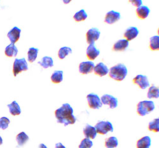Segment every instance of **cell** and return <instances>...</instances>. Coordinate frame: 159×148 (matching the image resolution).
<instances>
[{
  "label": "cell",
  "mask_w": 159,
  "mask_h": 148,
  "mask_svg": "<svg viewBox=\"0 0 159 148\" xmlns=\"http://www.w3.org/2000/svg\"><path fill=\"white\" fill-rule=\"evenodd\" d=\"M94 74L99 77H103L109 73V69L107 65H105L103 63L101 62L97 64V65L94 69Z\"/></svg>",
  "instance_id": "obj_14"
},
{
  "label": "cell",
  "mask_w": 159,
  "mask_h": 148,
  "mask_svg": "<svg viewBox=\"0 0 159 148\" xmlns=\"http://www.w3.org/2000/svg\"><path fill=\"white\" fill-rule=\"evenodd\" d=\"M55 116L57 122L59 124H62L64 126L74 124L76 119L73 115V110L68 103H64L61 107L56 110Z\"/></svg>",
  "instance_id": "obj_1"
},
{
  "label": "cell",
  "mask_w": 159,
  "mask_h": 148,
  "mask_svg": "<svg viewBox=\"0 0 159 148\" xmlns=\"http://www.w3.org/2000/svg\"><path fill=\"white\" fill-rule=\"evenodd\" d=\"M118 144V139L115 137H110L105 140V146L107 148H115Z\"/></svg>",
  "instance_id": "obj_28"
},
{
  "label": "cell",
  "mask_w": 159,
  "mask_h": 148,
  "mask_svg": "<svg viewBox=\"0 0 159 148\" xmlns=\"http://www.w3.org/2000/svg\"><path fill=\"white\" fill-rule=\"evenodd\" d=\"M63 80V72L61 70H56L51 75V80L53 83L59 84Z\"/></svg>",
  "instance_id": "obj_22"
},
{
  "label": "cell",
  "mask_w": 159,
  "mask_h": 148,
  "mask_svg": "<svg viewBox=\"0 0 159 148\" xmlns=\"http://www.w3.org/2000/svg\"><path fill=\"white\" fill-rule=\"evenodd\" d=\"M86 53L87 58L90 60H94L99 55L100 51L96 48L95 44H91L87 47Z\"/></svg>",
  "instance_id": "obj_13"
},
{
  "label": "cell",
  "mask_w": 159,
  "mask_h": 148,
  "mask_svg": "<svg viewBox=\"0 0 159 148\" xmlns=\"http://www.w3.org/2000/svg\"><path fill=\"white\" fill-rule=\"evenodd\" d=\"M147 96L149 99H152V98L157 99V98H158V97H159L158 87H157L155 86H152V87H150L148 89V91Z\"/></svg>",
  "instance_id": "obj_26"
},
{
  "label": "cell",
  "mask_w": 159,
  "mask_h": 148,
  "mask_svg": "<svg viewBox=\"0 0 159 148\" xmlns=\"http://www.w3.org/2000/svg\"><path fill=\"white\" fill-rule=\"evenodd\" d=\"M7 107L9 108L10 113L13 116L19 115L21 113L20 108L19 106V104L16 101H14L11 104H8Z\"/></svg>",
  "instance_id": "obj_20"
},
{
  "label": "cell",
  "mask_w": 159,
  "mask_h": 148,
  "mask_svg": "<svg viewBox=\"0 0 159 148\" xmlns=\"http://www.w3.org/2000/svg\"><path fill=\"white\" fill-rule=\"evenodd\" d=\"M28 70V63L24 58L17 59L16 58L14 61L13 65V74L14 77H16L19 74L23 71H27Z\"/></svg>",
  "instance_id": "obj_4"
},
{
  "label": "cell",
  "mask_w": 159,
  "mask_h": 148,
  "mask_svg": "<svg viewBox=\"0 0 159 148\" xmlns=\"http://www.w3.org/2000/svg\"><path fill=\"white\" fill-rule=\"evenodd\" d=\"M134 84H137L140 89H145L150 87V83L147 76L143 75H138L136 77L132 80Z\"/></svg>",
  "instance_id": "obj_8"
},
{
  "label": "cell",
  "mask_w": 159,
  "mask_h": 148,
  "mask_svg": "<svg viewBox=\"0 0 159 148\" xmlns=\"http://www.w3.org/2000/svg\"><path fill=\"white\" fill-rule=\"evenodd\" d=\"M87 99L89 107L92 109L99 110L101 107H102V103L98 95L94 93H90L87 96Z\"/></svg>",
  "instance_id": "obj_6"
},
{
  "label": "cell",
  "mask_w": 159,
  "mask_h": 148,
  "mask_svg": "<svg viewBox=\"0 0 159 148\" xmlns=\"http://www.w3.org/2000/svg\"><path fill=\"white\" fill-rule=\"evenodd\" d=\"M56 148H66V147L64 146H63L62 144V143L59 142L56 144Z\"/></svg>",
  "instance_id": "obj_35"
},
{
  "label": "cell",
  "mask_w": 159,
  "mask_h": 148,
  "mask_svg": "<svg viewBox=\"0 0 159 148\" xmlns=\"http://www.w3.org/2000/svg\"><path fill=\"white\" fill-rule=\"evenodd\" d=\"M20 32L21 30L19 29L17 27H14L12 28L7 34V37L10 39L11 44H14L16 43L20 37Z\"/></svg>",
  "instance_id": "obj_11"
},
{
  "label": "cell",
  "mask_w": 159,
  "mask_h": 148,
  "mask_svg": "<svg viewBox=\"0 0 159 148\" xmlns=\"http://www.w3.org/2000/svg\"><path fill=\"white\" fill-rule=\"evenodd\" d=\"M3 144V139H2V137L0 136V146L2 145Z\"/></svg>",
  "instance_id": "obj_37"
},
{
  "label": "cell",
  "mask_w": 159,
  "mask_h": 148,
  "mask_svg": "<svg viewBox=\"0 0 159 148\" xmlns=\"http://www.w3.org/2000/svg\"><path fill=\"white\" fill-rule=\"evenodd\" d=\"M120 13L113 10L110 11L107 13L105 16L104 22L108 24H113L120 19Z\"/></svg>",
  "instance_id": "obj_12"
},
{
  "label": "cell",
  "mask_w": 159,
  "mask_h": 148,
  "mask_svg": "<svg viewBox=\"0 0 159 148\" xmlns=\"http://www.w3.org/2000/svg\"><path fill=\"white\" fill-rule=\"evenodd\" d=\"M139 34V30L138 29L137 27H130L129 28H128L125 33H124V37L127 39L128 41H131V40L135 39Z\"/></svg>",
  "instance_id": "obj_16"
},
{
  "label": "cell",
  "mask_w": 159,
  "mask_h": 148,
  "mask_svg": "<svg viewBox=\"0 0 159 148\" xmlns=\"http://www.w3.org/2000/svg\"><path fill=\"white\" fill-rule=\"evenodd\" d=\"M150 12V10L148 6H141L136 9L137 16L140 19H145L147 18Z\"/></svg>",
  "instance_id": "obj_18"
},
{
  "label": "cell",
  "mask_w": 159,
  "mask_h": 148,
  "mask_svg": "<svg viewBox=\"0 0 159 148\" xmlns=\"http://www.w3.org/2000/svg\"><path fill=\"white\" fill-rule=\"evenodd\" d=\"M10 123V120L7 117H2L0 118V129L5 130L8 127Z\"/></svg>",
  "instance_id": "obj_33"
},
{
  "label": "cell",
  "mask_w": 159,
  "mask_h": 148,
  "mask_svg": "<svg viewBox=\"0 0 159 148\" xmlns=\"http://www.w3.org/2000/svg\"><path fill=\"white\" fill-rule=\"evenodd\" d=\"M83 132L85 138L94 139L97 135V132L94 127L87 124L84 128Z\"/></svg>",
  "instance_id": "obj_15"
},
{
  "label": "cell",
  "mask_w": 159,
  "mask_h": 148,
  "mask_svg": "<svg viewBox=\"0 0 159 148\" xmlns=\"http://www.w3.org/2000/svg\"><path fill=\"white\" fill-rule=\"evenodd\" d=\"M127 67L122 63H118L110 69V77L116 80V81H122L127 75Z\"/></svg>",
  "instance_id": "obj_2"
},
{
  "label": "cell",
  "mask_w": 159,
  "mask_h": 148,
  "mask_svg": "<svg viewBox=\"0 0 159 148\" xmlns=\"http://www.w3.org/2000/svg\"><path fill=\"white\" fill-rule=\"evenodd\" d=\"M150 48L152 51L159 49V37L157 36H153L150 39Z\"/></svg>",
  "instance_id": "obj_27"
},
{
  "label": "cell",
  "mask_w": 159,
  "mask_h": 148,
  "mask_svg": "<svg viewBox=\"0 0 159 148\" xmlns=\"http://www.w3.org/2000/svg\"><path fill=\"white\" fill-rule=\"evenodd\" d=\"M94 62L84 61L79 65V72L82 74H89L94 70Z\"/></svg>",
  "instance_id": "obj_9"
},
{
  "label": "cell",
  "mask_w": 159,
  "mask_h": 148,
  "mask_svg": "<svg viewBox=\"0 0 159 148\" xmlns=\"http://www.w3.org/2000/svg\"><path fill=\"white\" fill-rule=\"evenodd\" d=\"M5 53V55L8 57L11 58V57H16L18 53V49L14 44H10L6 47Z\"/></svg>",
  "instance_id": "obj_21"
},
{
  "label": "cell",
  "mask_w": 159,
  "mask_h": 148,
  "mask_svg": "<svg viewBox=\"0 0 159 148\" xmlns=\"http://www.w3.org/2000/svg\"><path fill=\"white\" fill-rule=\"evenodd\" d=\"M148 129L150 131H152L154 132H159V119L155 118L149 123Z\"/></svg>",
  "instance_id": "obj_31"
},
{
  "label": "cell",
  "mask_w": 159,
  "mask_h": 148,
  "mask_svg": "<svg viewBox=\"0 0 159 148\" xmlns=\"http://www.w3.org/2000/svg\"><path fill=\"white\" fill-rule=\"evenodd\" d=\"M129 46V41L126 39H120L115 43L113 47L114 51H124Z\"/></svg>",
  "instance_id": "obj_17"
},
{
  "label": "cell",
  "mask_w": 159,
  "mask_h": 148,
  "mask_svg": "<svg viewBox=\"0 0 159 148\" xmlns=\"http://www.w3.org/2000/svg\"><path fill=\"white\" fill-rule=\"evenodd\" d=\"M87 18V14L84 10H81L80 11H78L77 13H75L73 17V19L77 22L84 21Z\"/></svg>",
  "instance_id": "obj_29"
},
{
  "label": "cell",
  "mask_w": 159,
  "mask_h": 148,
  "mask_svg": "<svg viewBox=\"0 0 159 148\" xmlns=\"http://www.w3.org/2000/svg\"><path fill=\"white\" fill-rule=\"evenodd\" d=\"M94 127L96 130L97 133L101 134V135H105V134H107L108 132H113V125L110 122H108V121H107V122L99 121L98 123H97Z\"/></svg>",
  "instance_id": "obj_5"
},
{
  "label": "cell",
  "mask_w": 159,
  "mask_h": 148,
  "mask_svg": "<svg viewBox=\"0 0 159 148\" xmlns=\"http://www.w3.org/2000/svg\"><path fill=\"white\" fill-rule=\"evenodd\" d=\"M154 103L152 101H143L137 105V113L139 115L144 116L155 110Z\"/></svg>",
  "instance_id": "obj_3"
},
{
  "label": "cell",
  "mask_w": 159,
  "mask_h": 148,
  "mask_svg": "<svg viewBox=\"0 0 159 148\" xmlns=\"http://www.w3.org/2000/svg\"><path fill=\"white\" fill-rule=\"evenodd\" d=\"M39 49L38 48H31L29 49V51L28 52V60L30 63H33L38 56Z\"/></svg>",
  "instance_id": "obj_25"
},
{
  "label": "cell",
  "mask_w": 159,
  "mask_h": 148,
  "mask_svg": "<svg viewBox=\"0 0 159 148\" xmlns=\"http://www.w3.org/2000/svg\"><path fill=\"white\" fill-rule=\"evenodd\" d=\"M72 53V49L70 47H62L58 52V57L61 60L64 59L66 56H68L70 53Z\"/></svg>",
  "instance_id": "obj_30"
},
{
  "label": "cell",
  "mask_w": 159,
  "mask_h": 148,
  "mask_svg": "<svg viewBox=\"0 0 159 148\" xmlns=\"http://www.w3.org/2000/svg\"><path fill=\"white\" fill-rule=\"evenodd\" d=\"M16 141L19 146H22L29 141V137L24 132H22L16 136Z\"/></svg>",
  "instance_id": "obj_24"
},
{
  "label": "cell",
  "mask_w": 159,
  "mask_h": 148,
  "mask_svg": "<svg viewBox=\"0 0 159 148\" xmlns=\"http://www.w3.org/2000/svg\"><path fill=\"white\" fill-rule=\"evenodd\" d=\"M129 2L138 8L141 6L142 5L141 0H132V1H129Z\"/></svg>",
  "instance_id": "obj_34"
},
{
  "label": "cell",
  "mask_w": 159,
  "mask_h": 148,
  "mask_svg": "<svg viewBox=\"0 0 159 148\" xmlns=\"http://www.w3.org/2000/svg\"><path fill=\"white\" fill-rule=\"evenodd\" d=\"M151 146V139L149 136H144L137 142V148H150Z\"/></svg>",
  "instance_id": "obj_19"
},
{
  "label": "cell",
  "mask_w": 159,
  "mask_h": 148,
  "mask_svg": "<svg viewBox=\"0 0 159 148\" xmlns=\"http://www.w3.org/2000/svg\"><path fill=\"white\" fill-rule=\"evenodd\" d=\"M93 146V142H92L89 139L85 138L81 142L80 144L79 145V148H91Z\"/></svg>",
  "instance_id": "obj_32"
},
{
  "label": "cell",
  "mask_w": 159,
  "mask_h": 148,
  "mask_svg": "<svg viewBox=\"0 0 159 148\" xmlns=\"http://www.w3.org/2000/svg\"><path fill=\"white\" fill-rule=\"evenodd\" d=\"M38 63L44 69H48L49 67H52L54 66L53 59L49 57H44L40 61L38 62Z\"/></svg>",
  "instance_id": "obj_23"
},
{
  "label": "cell",
  "mask_w": 159,
  "mask_h": 148,
  "mask_svg": "<svg viewBox=\"0 0 159 148\" xmlns=\"http://www.w3.org/2000/svg\"><path fill=\"white\" fill-rule=\"evenodd\" d=\"M38 148H47V147L44 144H39V147H38Z\"/></svg>",
  "instance_id": "obj_36"
},
{
  "label": "cell",
  "mask_w": 159,
  "mask_h": 148,
  "mask_svg": "<svg viewBox=\"0 0 159 148\" xmlns=\"http://www.w3.org/2000/svg\"><path fill=\"white\" fill-rule=\"evenodd\" d=\"M101 101L102 104L109 105L111 109L115 108L118 105V99L114 96L109 95H104L101 97Z\"/></svg>",
  "instance_id": "obj_10"
},
{
  "label": "cell",
  "mask_w": 159,
  "mask_h": 148,
  "mask_svg": "<svg viewBox=\"0 0 159 148\" xmlns=\"http://www.w3.org/2000/svg\"><path fill=\"white\" fill-rule=\"evenodd\" d=\"M101 32L97 28H92L88 31L86 34L87 43L89 44H94L95 41L99 38Z\"/></svg>",
  "instance_id": "obj_7"
}]
</instances>
